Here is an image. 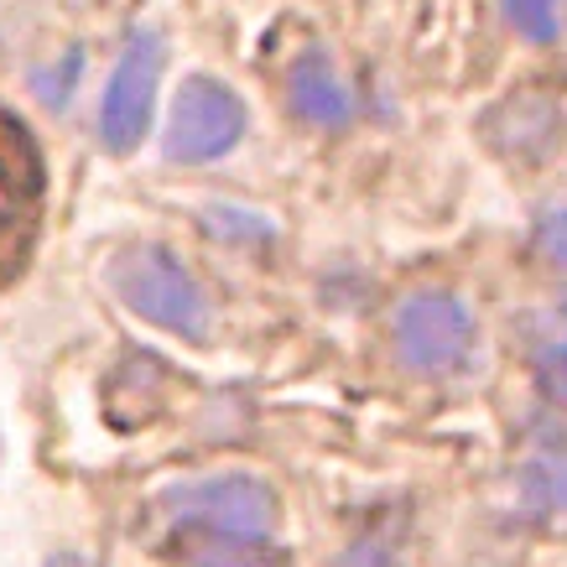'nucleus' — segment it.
Instances as JSON below:
<instances>
[{
    "label": "nucleus",
    "mask_w": 567,
    "mask_h": 567,
    "mask_svg": "<svg viewBox=\"0 0 567 567\" xmlns=\"http://www.w3.org/2000/svg\"><path fill=\"white\" fill-rule=\"evenodd\" d=\"M532 240H536V256L567 271V198H557V204H542V208H536Z\"/></svg>",
    "instance_id": "obj_11"
},
{
    "label": "nucleus",
    "mask_w": 567,
    "mask_h": 567,
    "mask_svg": "<svg viewBox=\"0 0 567 567\" xmlns=\"http://www.w3.org/2000/svg\"><path fill=\"white\" fill-rule=\"evenodd\" d=\"M208 229L214 235H229V240H266L271 235V224L260 219V214H245V208H208Z\"/></svg>",
    "instance_id": "obj_13"
},
{
    "label": "nucleus",
    "mask_w": 567,
    "mask_h": 567,
    "mask_svg": "<svg viewBox=\"0 0 567 567\" xmlns=\"http://www.w3.org/2000/svg\"><path fill=\"white\" fill-rule=\"evenodd\" d=\"M110 287L125 308L156 323L162 333H177L188 344H204L214 328V302H208L204 281L173 260L162 245H131L110 260Z\"/></svg>",
    "instance_id": "obj_1"
},
{
    "label": "nucleus",
    "mask_w": 567,
    "mask_h": 567,
    "mask_svg": "<svg viewBox=\"0 0 567 567\" xmlns=\"http://www.w3.org/2000/svg\"><path fill=\"white\" fill-rule=\"evenodd\" d=\"M48 567H94V563H89V557H79V551H58Z\"/></svg>",
    "instance_id": "obj_14"
},
{
    "label": "nucleus",
    "mask_w": 567,
    "mask_h": 567,
    "mask_svg": "<svg viewBox=\"0 0 567 567\" xmlns=\"http://www.w3.org/2000/svg\"><path fill=\"white\" fill-rule=\"evenodd\" d=\"M520 505H526L536 520L567 516V443L542 447L532 464L520 468Z\"/></svg>",
    "instance_id": "obj_8"
},
{
    "label": "nucleus",
    "mask_w": 567,
    "mask_h": 567,
    "mask_svg": "<svg viewBox=\"0 0 567 567\" xmlns=\"http://www.w3.org/2000/svg\"><path fill=\"white\" fill-rule=\"evenodd\" d=\"M499 11L511 21V32L547 48L567 32V0H499Z\"/></svg>",
    "instance_id": "obj_9"
},
{
    "label": "nucleus",
    "mask_w": 567,
    "mask_h": 567,
    "mask_svg": "<svg viewBox=\"0 0 567 567\" xmlns=\"http://www.w3.org/2000/svg\"><path fill=\"white\" fill-rule=\"evenodd\" d=\"M391 344L395 360L412 375L437 380L464 370L474 354V312L464 308V297L447 287H422L406 292L391 312Z\"/></svg>",
    "instance_id": "obj_2"
},
{
    "label": "nucleus",
    "mask_w": 567,
    "mask_h": 567,
    "mask_svg": "<svg viewBox=\"0 0 567 567\" xmlns=\"http://www.w3.org/2000/svg\"><path fill=\"white\" fill-rule=\"evenodd\" d=\"M193 567H287L281 551L266 542H235V536H208L204 547L193 551Z\"/></svg>",
    "instance_id": "obj_10"
},
{
    "label": "nucleus",
    "mask_w": 567,
    "mask_h": 567,
    "mask_svg": "<svg viewBox=\"0 0 567 567\" xmlns=\"http://www.w3.org/2000/svg\"><path fill=\"white\" fill-rule=\"evenodd\" d=\"M333 567H401V551L385 532H364L333 557Z\"/></svg>",
    "instance_id": "obj_12"
},
{
    "label": "nucleus",
    "mask_w": 567,
    "mask_h": 567,
    "mask_svg": "<svg viewBox=\"0 0 567 567\" xmlns=\"http://www.w3.org/2000/svg\"><path fill=\"white\" fill-rule=\"evenodd\" d=\"M177 526L208 536H235V542H266L276 526V489L256 474H214L193 480L162 499Z\"/></svg>",
    "instance_id": "obj_3"
},
{
    "label": "nucleus",
    "mask_w": 567,
    "mask_h": 567,
    "mask_svg": "<svg viewBox=\"0 0 567 567\" xmlns=\"http://www.w3.org/2000/svg\"><path fill=\"white\" fill-rule=\"evenodd\" d=\"M526 344H532V375L542 395L567 406V297L536 312L532 328H526Z\"/></svg>",
    "instance_id": "obj_7"
},
{
    "label": "nucleus",
    "mask_w": 567,
    "mask_h": 567,
    "mask_svg": "<svg viewBox=\"0 0 567 567\" xmlns=\"http://www.w3.org/2000/svg\"><path fill=\"white\" fill-rule=\"evenodd\" d=\"M287 100H292V110L308 125H328V131L349 125V115H354V94H349V84L333 73L328 52H318V48H308L292 69H287Z\"/></svg>",
    "instance_id": "obj_6"
},
{
    "label": "nucleus",
    "mask_w": 567,
    "mask_h": 567,
    "mask_svg": "<svg viewBox=\"0 0 567 567\" xmlns=\"http://www.w3.org/2000/svg\"><path fill=\"white\" fill-rule=\"evenodd\" d=\"M156 79H162V37L156 32L131 37V48L121 52V63L110 73V89H104V104H100V141L110 152L141 146L146 125H152Z\"/></svg>",
    "instance_id": "obj_5"
},
{
    "label": "nucleus",
    "mask_w": 567,
    "mask_h": 567,
    "mask_svg": "<svg viewBox=\"0 0 567 567\" xmlns=\"http://www.w3.org/2000/svg\"><path fill=\"white\" fill-rule=\"evenodd\" d=\"M240 136H245V100L224 84V79L193 73L173 100L167 156L183 162V167H198V162H214V156L235 152Z\"/></svg>",
    "instance_id": "obj_4"
}]
</instances>
